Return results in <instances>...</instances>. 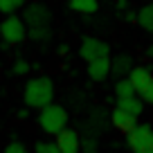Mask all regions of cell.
<instances>
[{"label": "cell", "mask_w": 153, "mask_h": 153, "mask_svg": "<svg viewBox=\"0 0 153 153\" xmlns=\"http://www.w3.org/2000/svg\"><path fill=\"white\" fill-rule=\"evenodd\" d=\"M23 104L25 108L41 110L54 104V81L48 74H38L27 79L23 86Z\"/></svg>", "instance_id": "obj_1"}, {"label": "cell", "mask_w": 153, "mask_h": 153, "mask_svg": "<svg viewBox=\"0 0 153 153\" xmlns=\"http://www.w3.org/2000/svg\"><path fill=\"white\" fill-rule=\"evenodd\" d=\"M38 126H41V131L45 135H52V137L61 135L68 128V110L59 104H52L48 108H43L38 113Z\"/></svg>", "instance_id": "obj_2"}, {"label": "cell", "mask_w": 153, "mask_h": 153, "mask_svg": "<svg viewBox=\"0 0 153 153\" xmlns=\"http://www.w3.org/2000/svg\"><path fill=\"white\" fill-rule=\"evenodd\" d=\"M27 25H25L23 16H7V18L0 20V38H2V43L5 45H20L25 43V38H27Z\"/></svg>", "instance_id": "obj_3"}, {"label": "cell", "mask_w": 153, "mask_h": 153, "mask_svg": "<svg viewBox=\"0 0 153 153\" xmlns=\"http://www.w3.org/2000/svg\"><path fill=\"white\" fill-rule=\"evenodd\" d=\"M23 20L27 29H38V27H52V11L43 2H29L23 9Z\"/></svg>", "instance_id": "obj_4"}, {"label": "cell", "mask_w": 153, "mask_h": 153, "mask_svg": "<svg viewBox=\"0 0 153 153\" xmlns=\"http://www.w3.org/2000/svg\"><path fill=\"white\" fill-rule=\"evenodd\" d=\"M126 144L133 153L153 151V126L151 124H137V128L131 135H126Z\"/></svg>", "instance_id": "obj_5"}, {"label": "cell", "mask_w": 153, "mask_h": 153, "mask_svg": "<svg viewBox=\"0 0 153 153\" xmlns=\"http://www.w3.org/2000/svg\"><path fill=\"white\" fill-rule=\"evenodd\" d=\"M108 43H104V41H99V38L95 36H83L81 38V48H79V56L83 59V61L92 63V61H99V59H108Z\"/></svg>", "instance_id": "obj_6"}, {"label": "cell", "mask_w": 153, "mask_h": 153, "mask_svg": "<svg viewBox=\"0 0 153 153\" xmlns=\"http://www.w3.org/2000/svg\"><path fill=\"white\" fill-rule=\"evenodd\" d=\"M54 142H56V146H59L61 153H79L81 151V137L72 128H65L61 135H56Z\"/></svg>", "instance_id": "obj_7"}, {"label": "cell", "mask_w": 153, "mask_h": 153, "mask_svg": "<svg viewBox=\"0 0 153 153\" xmlns=\"http://www.w3.org/2000/svg\"><path fill=\"white\" fill-rule=\"evenodd\" d=\"M110 124H113L117 131L131 135L135 128H137V117H133V115L124 113V110H120V108H115L113 113H110Z\"/></svg>", "instance_id": "obj_8"}, {"label": "cell", "mask_w": 153, "mask_h": 153, "mask_svg": "<svg viewBox=\"0 0 153 153\" xmlns=\"http://www.w3.org/2000/svg\"><path fill=\"white\" fill-rule=\"evenodd\" d=\"M133 72V59L128 54H120L110 61V74L120 76V79H128Z\"/></svg>", "instance_id": "obj_9"}, {"label": "cell", "mask_w": 153, "mask_h": 153, "mask_svg": "<svg viewBox=\"0 0 153 153\" xmlns=\"http://www.w3.org/2000/svg\"><path fill=\"white\" fill-rule=\"evenodd\" d=\"M128 79H131V83L135 86V90H137V95H140L149 83H153V72H151V68H146V65H137V68H133Z\"/></svg>", "instance_id": "obj_10"}, {"label": "cell", "mask_w": 153, "mask_h": 153, "mask_svg": "<svg viewBox=\"0 0 153 153\" xmlns=\"http://www.w3.org/2000/svg\"><path fill=\"white\" fill-rule=\"evenodd\" d=\"M110 74V59H99V61L88 63V76L92 81H106Z\"/></svg>", "instance_id": "obj_11"}, {"label": "cell", "mask_w": 153, "mask_h": 153, "mask_svg": "<svg viewBox=\"0 0 153 153\" xmlns=\"http://www.w3.org/2000/svg\"><path fill=\"white\" fill-rule=\"evenodd\" d=\"M117 108L124 110V113L133 115V117H137V115H142V108H144V101L140 99V97H128V99H117Z\"/></svg>", "instance_id": "obj_12"}, {"label": "cell", "mask_w": 153, "mask_h": 153, "mask_svg": "<svg viewBox=\"0 0 153 153\" xmlns=\"http://www.w3.org/2000/svg\"><path fill=\"white\" fill-rule=\"evenodd\" d=\"M68 7L72 11H79V14H97L99 11V2L97 0H70Z\"/></svg>", "instance_id": "obj_13"}, {"label": "cell", "mask_w": 153, "mask_h": 153, "mask_svg": "<svg viewBox=\"0 0 153 153\" xmlns=\"http://www.w3.org/2000/svg\"><path fill=\"white\" fill-rule=\"evenodd\" d=\"M137 25L144 32H153V2L144 5L142 9L137 11Z\"/></svg>", "instance_id": "obj_14"}, {"label": "cell", "mask_w": 153, "mask_h": 153, "mask_svg": "<svg viewBox=\"0 0 153 153\" xmlns=\"http://www.w3.org/2000/svg\"><path fill=\"white\" fill-rule=\"evenodd\" d=\"M115 95L117 99H128V97H137V90L131 83V79H117L115 83Z\"/></svg>", "instance_id": "obj_15"}, {"label": "cell", "mask_w": 153, "mask_h": 153, "mask_svg": "<svg viewBox=\"0 0 153 153\" xmlns=\"http://www.w3.org/2000/svg\"><path fill=\"white\" fill-rule=\"evenodd\" d=\"M25 0H0V14L5 16H16V11L18 9H25Z\"/></svg>", "instance_id": "obj_16"}, {"label": "cell", "mask_w": 153, "mask_h": 153, "mask_svg": "<svg viewBox=\"0 0 153 153\" xmlns=\"http://www.w3.org/2000/svg\"><path fill=\"white\" fill-rule=\"evenodd\" d=\"M27 38L34 41V43H48L52 38V27H38V29H29Z\"/></svg>", "instance_id": "obj_17"}, {"label": "cell", "mask_w": 153, "mask_h": 153, "mask_svg": "<svg viewBox=\"0 0 153 153\" xmlns=\"http://www.w3.org/2000/svg\"><path fill=\"white\" fill-rule=\"evenodd\" d=\"M29 70H32V65H29L27 59H16V61L11 63V68H9V74L11 76H27Z\"/></svg>", "instance_id": "obj_18"}, {"label": "cell", "mask_w": 153, "mask_h": 153, "mask_svg": "<svg viewBox=\"0 0 153 153\" xmlns=\"http://www.w3.org/2000/svg\"><path fill=\"white\" fill-rule=\"evenodd\" d=\"M34 153H61L56 142H36L34 144Z\"/></svg>", "instance_id": "obj_19"}, {"label": "cell", "mask_w": 153, "mask_h": 153, "mask_svg": "<svg viewBox=\"0 0 153 153\" xmlns=\"http://www.w3.org/2000/svg\"><path fill=\"white\" fill-rule=\"evenodd\" d=\"M2 153H29V151H27V146H25L23 142L14 140V142H9L5 149H2Z\"/></svg>", "instance_id": "obj_20"}, {"label": "cell", "mask_w": 153, "mask_h": 153, "mask_svg": "<svg viewBox=\"0 0 153 153\" xmlns=\"http://www.w3.org/2000/svg\"><path fill=\"white\" fill-rule=\"evenodd\" d=\"M140 99H142L144 104H153V83H149V86L140 92Z\"/></svg>", "instance_id": "obj_21"}, {"label": "cell", "mask_w": 153, "mask_h": 153, "mask_svg": "<svg viewBox=\"0 0 153 153\" xmlns=\"http://www.w3.org/2000/svg\"><path fill=\"white\" fill-rule=\"evenodd\" d=\"M81 146L86 149L88 153H95V151H97V137H86V140H81Z\"/></svg>", "instance_id": "obj_22"}, {"label": "cell", "mask_w": 153, "mask_h": 153, "mask_svg": "<svg viewBox=\"0 0 153 153\" xmlns=\"http://www.w3.org/2000/svg\"><path fill=\"white\" fill-rule=\"evenodd\" d=\"M16 115H18V120H27V117H29V108H20Z\"/></svg>", "instance_id": "obj_23"}, {"label": "cell", "mask_w": 153, "mask_h": 153, "mask_svg": "<svg viewBox=\"0 0 153 153\" xmlns=\"http://www.w3.org/2000/svg\"><path fill=\"white\" fill-rule=\"evenodd\" d=\"M59 54H68V45H59Z\"/></svg>", "instance_id": "obj_24"}, {"label": "cell", "mask_w": 153, "mask_h": 153, "mask_svg": "<svg viewBox=\"0 0 153 153\" xmlns=\"http://www.w3.org/2000/svg\"><path fill=\"white\" fill-rule=\"evenodd\" d=\"M144 153H153V151H144Z\"/></svg>", "instance_id": "obj_25"}, {"label": "cell", "mask_w": 153, "mask_h": 153, "mask_svg": "<svg viewBox=\"0 0 153 153\" xmlns=\"http://www.w3.org/2000/svg\"><path fill=\"white\" fill-rule=\"evenodd\" d=\"M151 56H153V48H151Z\"/></svg>", "instance_id": "obj_26"}]
</instances>
